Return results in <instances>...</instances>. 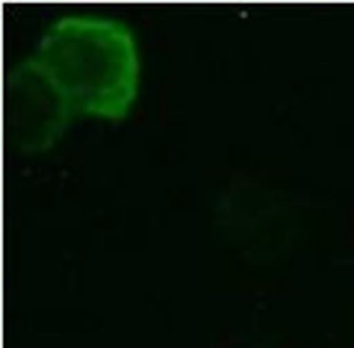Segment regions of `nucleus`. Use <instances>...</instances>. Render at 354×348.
<instances>
[{
  "label": "nucleus",
  "instance_id": "f257e3e1",
  "mask_svg": "<svg viewBox=\"0 0 354 348\" xmlns=\"http://www.w3.org/2000/svg\"><path fill=\"white\" fill-rule=\"evenodd\" d=\"M36 62L59 86L74 116L121 118L136 98V44L113 21H59L44 33Z\"/></svg>",
  "mask_w": 354,
  "mask_h": 348
},
{
  "label": "nucleus",
  "instance_id": "f03ea898",
  "mask_svg": "<svg viewBox=\"0 0 354 348\" xmlns=\"http://www.w3.org/2000/svg\"><path fill=\"white\" fill-rule=\"evenodd\" d=\"M6 136L21 151H48L74 116L71 104L36 59L6 77Z\"/></svg>",
  "mask_w": 354,
  "mask_h": 348
}]
</instances>
